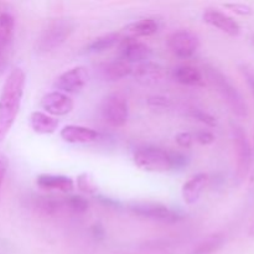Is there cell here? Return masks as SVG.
Listing matches in <instances>:
<instances>
[{
  "instance_id": "20",
  "label": "cell",
  "mask_w": 254,
  "mask_h": 254,
  "mask_svg": "<svg viewBox=\"0 0 254 254\" xmlns=\"http://www.w3.org/2000/svg\"><path fill=\"white\" fill-rule=\"evenodd\" d=\"M160 24L154 17H144V19L135 20L126 26V32L128 34V37L136 39L139 37H149L153 36L154 34L159 31Z\"/></svg>"
},
{
  "instance_id": "30",
  "label": "cell",
  "mask_w": 254,
  "mask_h": 254,
  "mask_svg": "<svg viewBox=\"0 0 254 254\" xmlns=\"http://www.w3.org/2000/svg\"><path fill=\"white\" fill-rule=\"evenodd\" d=\"M193 139H196V141L200 143L201 145H210V144L215 143L216 136L213 135L212 131L203 129V130H198L196 135L193 136Z\"/></svg>"
},
{
  "instance_id": "35",
  "label": "cell",
  "mask_w": 254,
  "mask_h": 254,
  "mask_svg": "<svg viewBox=\"0 0 254 254\" xmlns=\"http://www.w3.org/2000/svg\"><path fill=\"white\" fill-rule=\"evenodd\" d=\"M7 64H9V57H4L0 56V74L6 69Z\"/></svg>"
},
{
  "instance_id": "16",
  "label": "cell",
  "mask_w": 254,
  "mask_h": 254,
  "mask_svg": "<svg viewBox=\"0 0 254 254\" xmlns=\"http://www.w3.org/2000/svg\"><path fill=\"white\" fill-rule=\"evenodd\" d=\"M208 175L206 173H198L191 176L188 181L183 185L181 195L186 205H195L200 200L203 190L208 184Z\"/></svg>"
},
{
  "instance_id": "34",
  "label": "cell",
  "mask_w": 254,
  "mask_h": 254,
  "mask_svg": "<svg viewBox=\"0 0 254 254\" xmlns=\"http://www.w3.org/2000/svg\"><path fill=\"white\" fill-rule=\"evenodd\" d=\"M97 198H98L99 202L102 203L103 206H106V207H118L119 203L117 202L116 200H113V198L111 197H104V196H97Z\"/></svg>"
},
{
  "instance_id": "13",
  "label": "cell",
  "mask_w": 254,
  "mask_h": 254,
  "mask_svg": "<svg viewBox=\"0 0 254 254\" xmlns=\"http://www.w3.org/2000/svg\"><path fill=\"white\" fill-rule=\"evenodd\" d=\"M131 74L135 81L143 86H158L163 83L168 76L166 69L163 66L150 61L136 64L135 67H133Z\"/></svg>"
},
{
  "instance_id": "6",
  "label": "cell",
  "mask_w": 254,
  "mask_h": 254,
  "mask_svg": "<svg viewBox=\"0 0 254 254\" xmlns=\"http://www.w3.org/2000/svg\"><path fill=\"white\" fill-rule=\"evenodd\" d=\"M232 138L236 151V178L238 181H242L250 173L252 146L245 129L236 123L232 124Z\"/></svg>"
},
{
  "instance_id": "19",
  "label": "cell",
  "mask_w": 254,
  "mask_h": 254,
  "mask_svg": "<svg viewBox=\"0 0 254 254\" xmlns=\"http://www.w3.org/2000/svg\"><path fill=\"white\" fill-rule=\"evenodd\" d=\"M173 78L183 86L196 87L203 83V73L191 64H180L173 69Z\"/></svg>"
},
{
  "instance_id": "12",
  "label": "cell",
  "mask_w": 254,
  "mask_h": 254,
  "mask_svg": "<svg viewBox=\"0 0 254 254\" xmlns=\"http://www.w3.org/2000/svg\"><path fill=\"white\" fill-rule=\"evenodd\" d=\"M202 20L210 26L218 29L220 31L236 37L241 34V26L233 17L218 9L208 7L202 12Z\"/></svg>"
},
{
  "instance_id": "24",
  "label": "cell",
  "mask_w": 254,
  "mask_h": 254,
  "mask_svg": "<svg viewBox=\"0 0 254 254\" xmlns=\"http://www.w3.org/2000/svg\"><path fill=\"white\" fill-rule=\"evenodd\" d=\"M67 207L74 213H84L88 211L89 202L86 197L81 195H69L64 200Z\"/></svg>"
},
{
  "instance_id": "27",
  "label": "cell",
  "mask_w": 254,
  "mask_h": 254,
  "mask_svg": "<svg viewBox=\"0 0 254 254\" xmlns=\"http://www.w3.org/2000/svg\"><path fill=\"white\" fill-rule=\"evenodd\" d=\"M148 106L154 109H166L171 107V101L165 96H150L148 98Z\"/></svg>"
},
{
  "instance_id": "3",
  "label": "cell",
  "mask_w": 254,
  "mask_h": 254,
  "mask_svg": "<svg viewBox=\"0 0 254 254\" xmlns=\"http://www.w3.org/2000/svg\"><path fill=\"white\" fill-rule=\"evenodd\" d=\"M76 22L68 17L50 20L40 32L35 44L37 54H50L61 47L76 30Z\"/></svg>"
},
{
  "instance_id": "26",
  "label": "cell",
  "mask_w": 254,
  "mask_h": 254,
  "mask_svg": "<svg viewBox=\"0 0 254 254\" xmlns=\"http://www.w3.org/2000/svg\"><path fill=\"white\" fill-rule=\"evenodd\" d=\"M77 188L79 189L83 192L88 193V195H94L97 191V186L94 185L93 180L91 179V176L88 174L83 173L77 178Z\"/></svg>"
},
{
  "instance_id": "23",
  "label": "cell",
  "mask_w": 254,
  "mask_h": 254,
  "mask_svg": "<svg viewBox=\"0 0 254 254\" xmlns=\"http://www.w3.org/2000/svg\"><path fill=\"white\" fill-rule=\"evenodd\" d=\"M34 208L44 215H55L59 212L62 206V201L57 200L54 196H36L32 201Z\"/></svg>"
},
{
  "instance_id": "32",
  "label": "cell",
  "mask_w": 254,
  "mask_h": 254,
  "mask_svg": "<svg viewBox=\"0 0 254 254\" xmlns=\"http://www.w3.org/2000/svg\"><path fill=\"white\" fill-rule=\"evenodd\" d=\"M7 168H9V160L4 154H0V192H1L2 184H4L5 176H6Z\"/></svg>"
},
{
  "instance_id": "11",
  "label": "cell",
  "mask_w": 254,
  "mask_h": 254,
  "mask_svg": "<svg viewBox=\"0 0 254 254\" xmlns=\"http://www.w3.org/2000/svg\"><path fill=\"white\" fill-rule=\"evenodd\" d=\"M119 54L121 59L128 64H140L150 60L151 49L144 42L127 36L119 42Z\"/></svg>"
},
{
  "instance_id": "31",
  "label": "cell",
  "mask_w": 254,
  "mask_h": 254,
  "mask_svg": "<svg viewBox=\"0 0 254 254\" xmlns=\"http://www.w3.org/2000/svg\"><path fill=\"white\" fill-rule=\"evenodd\" d=\"M240 71L242 76L245 77L246 82H247L248 87L251 88L254 97V69L251 66H248V64H241Z\"/></svg>"
},
{
  "instance_id": "2",
  "label": "cell",
  "mask_w": 254,
  "mask_h": 254,
  "mask_svg": "<svg viewBox=\"0 0 254 254\" xmlns=\"http://www.w3.org/2000/svg\"><path fill=\"white\" fill-rule=\"evenodd\" d=\"M203 76L212 84L213 88L218 92V94L238 118H246L248 116V107L242 93L221 69L212 64H205Z\"/></svg>"
},
{
  "instance_id": "18",
  "label": "cell",
  "mask_w": 254,
  "mask_h": 254,
  "mask_svg": "<svg viewBox=\"0 0 254 254\" xmlns=\"http://www.w3.org/2000/svg\"><path fill=\"white\" fill-rule=\"evenodd\" d=\"M29 126L34 133L47 135V134H54L57 130L60 122L59 119L49 116L45 112L35 111L30 114Z\"/></svg>"
},
{
  "instance_id": "22",
  "label": "cell",
  "mask_w": 254,
  "mask_h": 254,
  "mask_svg": "<svg viewBox=\"0 0 254 254\" xmlns=\"http://www.w3.org/2000/svg\"><path fill=\"white\" fill-rule=\"evenodd\" d=\"M226 235L223 232H216L203 238L189 254H215L222 250L226 245Z\"/></svg>"
},
{
  "instance_id": "1",
  "label": "cell",
  "mask_w": 254,
  "mask_h": 254,
  "mask_svg": "<svg viewBox=\"0 0 254 254\" xmlns=\"http://www.w3.org/2000/svg\"><path fill=\"white\" fill-rule=\"evenodd\" d=\"M26 74L21 67H15L7 74L0 93V143L14 126L24 97Z\"/></svg>"
},
{
  "instance_id": "5",
  "label": "cell",
  "mask_w": 254,
  "mask_h": 254,
  "mask_svg": "<svg viewBox=\"0 0 254 254\" xmlns=\"http://www.w3.org/2000/svg\"><path fill=\"white\" fill-rule=\"evenodd\" d=\"M128 210L144 220L160 223H176L184 218L180 211L173 210L164 203L154 201H134L129 203Z\"/></svg>"
},
{
  "instance_id": "17",
  "label": "cell",
  "mask_w": 254,
  "mask_h": 254,
  "mask_svg": "<svg viewBox=\"0 0 254 254\" xmlns=\"http://www.w3.org/2000/svg\"><path fill=\"white\" fill-rule=\"evenodd\" d=\"M99 72H101V76L104 81L116 82L131 74L133 66L119 57V59H114L102 64Z\"/></svg>"
},
{
  "instance_id": "29",
  "label": "cell",
  "mask_w": 254,
  "mask_h": 254,
  "mask_svg": "<svg viewBox=\"0 0 254 254\" xmlns=\"http://www.w3.org/2000/svg\"><path fill=\"white\" fill-rule=\"evenodd\" d=\"M193 140H195L193 135L191 133H189V131H181V133L176 134L175 136L176 144L183 149L191 148L193 144Z\"/></svg>"
},
{
  "instance_id": "15",
  "label": "cell",
  "mask_w": 254,
  "mask_h": 254,
  "mask_svg": "<svg viewBox=\"0 0 254 254\" xmlns=\"http://www.w3.org/2000/svg\"><path fill=\"white\" fill-rule=\"evenodd\" d=\"M36 185L42 190L56 191L61 193L72 192L76 186L72 178L56 174H41L36 178Z\"/></svg>"
},
{
  "instance_id": "21",
  "label": "cell",
  "mask_w": 254,
  "mask_h": 254,
  "mask_svg": "<svg viewBox=\"0 0 254 254\" xmlns=\"http://www.w3.org/2000/svg\"><path fill=\"white\" fill-rule=\"evenodd\" d=\"M121 34H118V32H108V34L101 35V36L92 40L84 47V51L87 54H102V52H106L108 50L113 49L114 46H117L121 42Z\"/></svg>"
},
{
  "instance_id": "10",
  "label": "cell",
  "mask_w": 254,
  "mask_h": 254,
  "mask_svg": "<svg viewBox=\"0 0 254 254\" xmlns=\"http://www.w3.org/2000/svg\"><path fill=\"white\" fill-rule=\"evenodd\" d=\"M40 106L44 109L45 113L56 118V117H64L71 113L74 108V102L68 94L52 91L42 97Z\"/></svg>"
},
{
  "instance_id": "25",
  "label": "cell",
  "mask_w": 254,
  "mask_h": 254,
  "mask_svg": "<svg viewBox=\"0 0 254 254\" xmlns=\"http://www.w3.org/2000/svg\"><path fill=\"white\" fill-rule=\"evenodd\" d=\"M190 114L193 119L201 122V123L206 124L207 127H216L217 126V121H216L215 117L212 114H210L208 112L203 111V109L200 108H192L190 109Z\"/></svg>"
},
{
  "instance_id": "37",
  "label": "cell",
  "mask_w": 254,
  "mask_h": 254,
  "mask_svg": "<svg viewBox=\"0 0 254 254\" xmlns=\"http://www.w3.org/2000/svg\"><path fill=\"white\" fill-rule=\"evenodd\" d=\"M253 42H254V36H253Z\"/></svg>"
},
{
  "instance_id": "7",
  "label": "cell",
  "mask_w": 254,
  "mask_h": 254,
  "mask_svg": "<svg viewBox=\"0 0 254 254\" xmlns=\"http://www.w3.org/2000/svg\"><path fill=\"white\" fill-rule=\"evenodd\" d=\"M102 116L109 126L121 128L129 118V104L122 93H111L102 102Z\"/></svg>"
},
{
  "instance_id": "33",
  "label": "cell",
  "mask_w": 254,
  "mask_h": 254,
  "mask_svg": "<svg viewBox=\"0 0 254 254\" xmlns=\"http://www.w3.org/2000/svg\"><path fill=\"white\" fill-rule=\"evenodd\" d=\"M91 232L92 236H93L96 240H103V238L106 237V230H104V227L99 222L94 223V225L92 226Z\"/></svg>"
},
{
  "instance_id": "9",
  "label": "cell",
  "mask_w": 254,
  "mask_h": 254,
  "mask_svg": "<svg viewBox=\"0 0 254 254\" xmlns=\"http://www.w3.org/2000/svg\"><path fill=\"white\" fill-rule=\"evenodd\" d=\"M166 42L169 50L179 59H190L200 46L197 35L189 29H180L171 32Z\"/></svg>"
},
{
  "instance_id": "28",
  "label": "cell",
  "mask_w": 254,
  "mask_h": 254,
  "mask_svg": "<svg viewBox=\"0 0 254 254\" xmlns=\"http://www.w3.org/2000/svg\"><path fill=\"white\" fill-rule=\"evenodd\" d=\"M225 7L232 10L233 12L238 15H242V16H247L253 12L252 7L247 4H243V2H226Z\"/></svg>"
},
{
  "instance_id": "14",
  "label": "cell",
  "mask_w": 254,
  "mask_h": 254,
  "mask_svg": "<svg viewBox=\"0 0 254 254\" xmlns=\"http://www.w3.org/2000/svg\"><path fill=\"white\" fill-rule=\"evenodd\" d=\"M60 136L62 140L69 144H91L98 140L99 133L89 127L69 124L61 129Z\"/></svg>"
},
{
  "instance_id": "8",
  "label": "cell",
  "mask_w": 254,
  "mask_h": 254,
  "mask_svg": "<svg viewBox=\"0 0 254 254\" xmlns=\"http://www.w3.org/2000/svg\"><path fill=\"white\" fill-rule=\"evenodd\" d=\"M89 82L88 68L84 66H74L62 72L54 82L55 91L64 94H74L81 92Z\"/></svg>"
},
{
  "instance_id": "36",
  "label": "cell",
  "mask_w": 254,
  "mask_h": 254,
  "mask_svg": "<svg viewBox=\"0 0 254 254\" xmlns=\"http://www.w3.org/2000/svg\"><path fill=\"white\" fill-rule=\"evenodd\" d=\"M248 236H250V237H254V221L252 222V225L250 226V230H248Z\"/></svg>"
},
{
  "instance_id": "4",
  "label": "cell",
  "mask_w": 254,
  "mask_h": 254,
  "mask_svg": "<svg viewBox=\"0 0 254 254\" xmlns=\"http://www.w3.org/2000/svg\"><path fill=\"white\" fill-rule=\"evenodd\" d=\"M134 164L149 173H166L174 170L173 151L159 146H140L133 154Z\"/></svg>"
}]
</instances>
